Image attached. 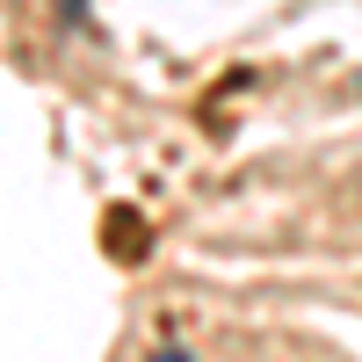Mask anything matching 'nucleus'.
Masks as SVG:
<instances>
[{
	"label": "nucleus",
	"mask_w": 362,
	"mask_h": 362,
	"mask_svg": "<svg viewBox=\"0 0 362 362\" xmlns=\"http://www.w3.org/2000/svg\"><path fill=\"white\" fill-rule=\"evenodd\" d=\"M58 15H66V29H87V22H95V8H87V0H58Z\"/></svg>",
	"instance_id": "obj_1"
},
{
	"label": "nucleus",
	"mask_w": 362,
	"mask_h": 362,
	"mask_svg": "<svg viewBox=\"0 0 362 362\" xmlns=\"http://www.w3.org/2000/svg\"><path fill=\"white\" fill-rule=\"evenodd\" d=\"M153 362H196V355H189V348H181V341H174V348H160Z\"/></svg>",
	"instance_id": "obj_2"
},
{
	"label": "nucleus",
	"mask_w": 362,
	"mask_h": 362,
	"mask_svg": "<svg viewBox=\"0 0 362 362\" xmlns=\"http://www.w3.org/2000/svg\"><path fill=\"white\" fill-rule=\"evenodd\" d=\"M355 95H362V73H355Z\"/></svg>",
	"instance_id": "obj_3"
}]
</instances>
